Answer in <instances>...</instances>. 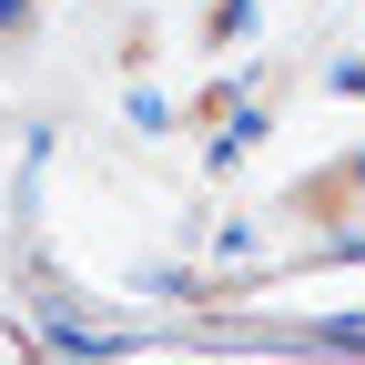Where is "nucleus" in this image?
<instances>
[{"label": "nucleus", "mask_w": 365, "mask_h": 365, "mask_svg": "<svg viewBox=\"0 0 365 365\" xmlns=\"http://www.w3.org/2000/svg\"><path fill=\"white\" fill-rule=\"evenodd\" d=\"M335 254H345V264H365V223H355V234H335Z\"/></svg>", "instance_id": "nucleus-1"}]
</instances>
